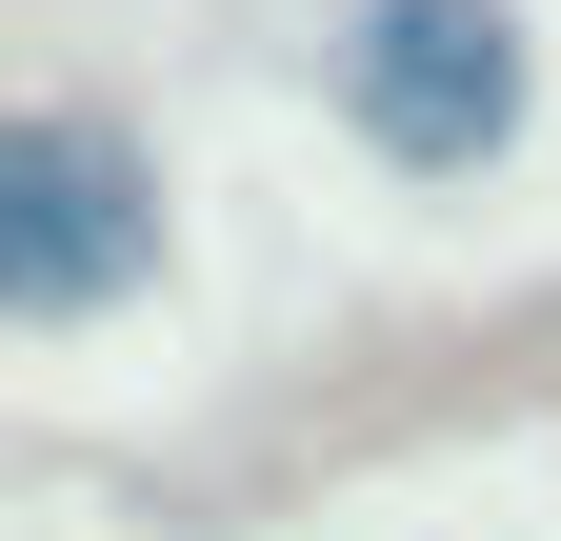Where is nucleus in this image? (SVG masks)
<instances>
[{
  "mask_svg": "<svg viewBox=\"0 0 561 541\" xmlns=\"http://www.w3.org/2000/svg\"><path fill=\"white\" fill-rule=\"evenodd\" d=\"M321 81H341V120H362V161L481 181L522 141V0H341Z\"/></svg>",
  "mask_w": 561,
  "mask_h": 541,
  "instance_id": "nucleus-1",
  "label": "nucleus"
},
{
  "mask_svg": "<svg viewBox=\"0 0 561 541\" xmlns=\"http://www.w3.org/2000/svg\"><path fill=\"white\" fill-rule=\"evenodd\" d=\"M140 281H161V181H140V141L81 120V101L0 120V321H101Z\"/></svg>",
  "mask_w": 561,
  "mask_h": 541,
  "instance_id": "nucleus-2",
  "label": "nucleus"
}]
</instances>
